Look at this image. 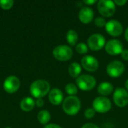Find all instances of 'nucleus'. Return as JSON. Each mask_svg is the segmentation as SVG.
Instances as JSON below:
<instances>
[{
    "label": "nucleus",
    "mask_w": 128,
    "mask_h": 128,
    "mask_svg": "<svg viewBox=\"0 0 128 128\" xmlns=\"http://www.w3.org/2000/svg\"><path fill=\"white\" fill-rule=\"evenodd\" d=\"M50 90L49 82L44 80H38L32 82L30 86V93L36 98H41L47 94Z\"/></svg>",
    "instance_id": "nucleus-1"
},
{
    "label": "nucleus",
    "mask_w": 128,
    "mask_h": 128,
    "mask_svg": "<svg viewBox=\"0 0 128 128\" xmlns=\"http://www.w3.org/2000/svg\"><path fill=\"white\" fill-rule=\"evenodd\" d=\"M62 108L67 115L75 116L80 110L81 102L76 96H68L63 101Z\"/></svg>",
    "instance_id": "nucleus-2"
},
{
    "label": "nucleus",
    "mask_w": 128,
    "mask_h": 128,
    "mask_svg": "<svg viewBox=\"0 0 128 128\" xmlns=\"http://www.w3.org/2000/svg\"><path fill=\"white\" fill-rule=\"evenodd\" d=\"M77 86L82 91H91L96 86V80L94 76L88 74H83L76 78Z\"/></svg>",
    "instance_id": "nucleus-3"
},
{
    "label": "nucleus",
    "mask_w": 128,
    "mask_h": 128,
    "mask_svg": "<svg viewBox=\"0 0 128 128\" xmlns=\"http://www.w3.org/2000/svg\"><path fill=\"white\" fill-rule=\"evenodd\" d=\"M53 56L58 61L66 62L73 56L72 49L67 45H60L56 46L52 51Z\"/></svg>",
    "instance_id": "nucleus-4"
},
{
    "label": "nucleus",
    "mask_w": 128,
    "mask_h": 128,
    "mask_svg": "<svg viewBox=\"0 0 128 128\" xmlns=\"http://www.w3.org/2000/svg\"><path fill=\"white\" fill-rule=\"evenodd\" d=\"M98 10L105 17H110L116 12V4L110 0H100L98 3Z\"/></svg>",
    "instance_id": "nucleus-5"
},
{
    "label": "nucleus",
    "mask_w": 128,
    "mask_h": 128,
    "mask_svg": "<svg viewBox=\"0 0 128 128\" xmlns=\"http://www.w3.org/2000/svg\"><path fill=\"white\" fill-rule=\"evenodd\" d=\"M93 109L95 110V112H100V113H105L109 112L111 110L112 104L110 99H108L106 97H98L96 98L92 104Z\"/></svg>",
    "instance_id": "nucleus-6"
},
{
    "label": "nucleus",
    "mask_w": 128,
    "mask_h": 128,
    "mask_svg": "<svg viewBox=\"0 0 128 128\" xmlns=\"http://www.w3.org/2000/svg\"><path fill=\"white\" fill-rule=\"evenodd\" d=\"M106 45V39L100 34H92L88 39V46L93 51L100 50Z\"/></svg>",
    "instance_id": "nucleus-7"
},
{
    "label": "nucleus",
    "mask_w": 128,
    "mask_h": 128,
    "mask_svg": "<svg viewBox=\"0 0 128 128\" xmlns=\"http://www.w3.org/2000/svg\"><path fill=\"white\" fill-rule=\"evenodd\" d=\"M113 100L118 107H124L128 104V92L123 88H117L113 94Z\"/></svg>",
    "instance_id": "nucleus-8"
},
{
    "label": "nucleus",
    "mask_w": 128,
    "mask_h": 128,
    "mask_svg": "<svg viewBox=\"0 0 128 128\" xmlns=\"http://www.w3.org/2000/svg\"><path fill=\"white\" fill-rule=\"evenodd\" d=\"M124 71V65L120 61H112L108 64L106 67V72L108 75L113 78L120 76Z\"/></svg>",
    "instance_id": "nucleus-9"
},
{
    "label": "nucleus",
    "mask_w": 128,
    "mask_h": 128,
    "mask_svg": "<svg viewBox=\"0 0 128 128\" xmlns=\"http://www.w3.org/2000/svg\"><path fill=\"white\" fill-rule=\"evenodd\" d=\"M105 50L106 52L111 56H117L122 52L123 44L119 40L112 39L106 43Z\"/></svg>",
    "instance_id": "nucleus-10"
},
{
    "label": "nucleus",
    "mask_w": 128,
    "mask_h": 128,
    "mask_svg": "<svg viewBox=\"0 0 128 128\" xmlns=\"http://www.w3.org/2000/svg\"><path fill=\"white\" fill-rule=\"evenodd\" d=\"M105 27L107 33L112 37H118L123 32V26L122 23L116 20L108 21Z\"/></svg>",
    "instance_id": "nucleus-11"
},
{
    "label": "nucleus",
    "mask_w": 128,
    "mask_h": 128,
    "mask_svg": "<svg viewBox=\"0 0 128 128\" xmlns=\"http://www.w3.org/2000/svg\"><path fill=\"white\" fill-rule=\"evenodd\" d=\"M81 64L82 68L89 72H94L98 69L99 63L96 58L92 56H86L82 58Z\"/></svg>",
    "instance_id": "nucleus-12"
},
{
    "label": "nucleus",
    "mask_w": 128,
    "mask_h": 128,
    "mask_svg": "<svg viewBox=\"0 0 128 128\" xmlns=\"http://www.w3.org/2000/svg\"><path fill=\"white\" fill-rule=\"evenodd\" d=\"M3 86L4 89L8 93H14L19 89L20 86V82L16 76H10L4 80Z\"/></svg>",
    "instance_id": "nucleus-13"
},
{
    "label": "nucleus",
    "mask_w": 128,
    "mask_h": 128,
    "mask_svg": "<svg viewBox=\"0 0 128 128\" xmlns=\"http://www.w3.org/2000/svg\"><path fill=\"white\" fill-rule=\"evenodd\" d=\"M94 18V11L89 7H83L79 12V20L84 24L90 23Z\"/></svg>",
    "instance_id": "nucleus-14"
},
{
    "label": "nucleus",
    "mask_w": 128,
    "mask_h": 128,
    "mask_svg": "<svg viewBox=\"0 0 128 128\" xmlns=\"http://www.w3.org/2000/svg\"><path fill=\"white\" fill-rule=\"evenodd\" d=\"M49 100L53 105H59L63 100V93L58 88H53L49 93Z\"/></svg>",
    "instance_id": "nucleus-15"
},
{
    "label": "nucleus",
    "mask_w": 128,
    "mask_h": 128,
    "mask_svg": "<svg viewBox=\"0 0 128 128\" xmlns=\"http://www.w3.org/2000/svg\"><path fill=\"white\" fill-rule=\"evenodd\" d=\"M114 89L113 86L108 82H101L98 87V92L100 94H101L103 97L110 95Z\"/></svg>",
    "instance_id": "nucleus-16"
},
{
    "label": "nucleus",
    "mask_w": 128,
    "mask_h": 128,
    "mask_svg": "<svg viewBox=\"0 0 128 128\" xmlns=\"http://www.w3.org/2000/svg\"><path fill=\"white\" fill-rule=\"evenodd\" d=\"M82 72V68L80 64L77 62H73L70 64L68 68V73L70 76L74 78H77L80 76Z\"/></svg>",
    "instance_id": "nucleus-17"
},
{
    "label": "nucleus",
    "mask_w": 128,
    "mask_h": 128,
    "mask_svg": "<svg viewBox=\"0 0 128 128\" xmlns=\"http://www.w3.org/2000/svg\"><path fill=\"white\" fill-rule=\"evenodd\" d=\"M34 104L35 103L32 98H25L20 103V107L23 111L28 112L34 108Z\"/></svg>",
    "instance_id": "nucleus-18"
},
{
    "label": "nucleus",
    "mask_w": 128,
    "mask_h": 128,
    "mask_svg": "<svg viewBox=\"0 0 128 128\" xmlns=\"http://www.w3.org/2000/svg\"><path fill=\"white\" fill-rule=\"evenodd\" d=\"M66 39H67L68 43L70 46H74L78 40V34L76 33L75 30L70 29L67 32Z\"/></svg>",
    "instance_id": "nucleus-19"
},
{
    "label": "nucleus",
    "mask_w": 128,
    "mask_h": 128,
    "mask_svg": "<svg viewBox=\"0 0 128 128\" xmlns=\"http://www.w3.org/2000/svg\"><path fill=\"white\" fill-rule=\"evenodd\" d=\"M51 118V116L50 112L46 110H41L39 112L38 115V119L39 122L42 124H46Z\"/></svg>",
    "instance_id": "nucleus-20"
},
{
    "label": "nucleus",
    "mask_w": 128,
    "mask_h": 128,
    "mask_svg": "<svg viewBox=\"0 0 128 128\" xmlns=\"http://www.w3.org/2000/svg\"><path fill=\"white\" fill-rule=\"evenodd\" d=\"M65 91L70 96H74L75 94H77L78 88H77V87H76V86L75 84H74V83H68L65 86Z\"/></svg>",
    "instance_id": "nucleus-21"
},
{
    "label": "nucleus",
    "mask_w": 128,
    "mask_h": 128,
    "mask_svg": "<svg viewBox=\"0 0 128 128\" xmlns=\"http://www.w3.org/2000/svg\"><path fill=\"white\" fill-rule=\"evenodd\" d=\"M76 50L79 54H86L88 51V47L84 43H79L76 46Z\"/></svg>",
    "instance_id": "nucleus-22"
},
{
    "label": "nucleus",
    "mask_w": 128,
    "mask_h": 128,
    "mask_svg": "<svg viewBox=\"0 0 128 128\" xmlns=\"http://www.w3.org/2000/svg\"><path fill=\"white\" fill-rule=\"evenodd\" d=\"M14 1L13 0H0V7L3 9L8 10L13 7Z\"/></svg>",
    "instance_id": "nucleus-23"
},
{
    "label": "nucleus",
    "mask_w": 128,
    "mask_h": 128,
    "mask_svg": "<svg viewBox=\"0 0 128 128\" xmlns=\"http://www.w3.org/2000/svg\"><path fill=\"white\" fill-rule=\"evenodd\" d=\"M94 24L98 27H104V26H106V20L104 17L98 16V17L95 18V20H94Z\"/></svg>",
    "instance_id": "nucleus-24"
},
{
    "label": "nucleus",
    "mask_w": 128,
    "mask_h": 128,
    "mask_svg": "<svg viewBox=\"0 0 128 128\" xmlns=\"http://www.w3.org/2000/svg\"><path fill=\"white\" fill-rule=\"evenodd\" d=\"M95 110L93 109V108H88V109H87L86 111H85V112H84V116L86 118H88V119H90V118H92L94 116V115H95Z\"/></svg>",
    "instance_id": "nucleus-25"
},
{
    "label": "nucleus",
    "mask_w": 128,
    "mask_h": 128,
    "mask_svg": "<svg viewBox=\"0 0 128 128\" xmlns=\"http://www.w3.org/2000/svg\"><path fill=\"white\" fill-rule=\"evenodd\" d=\"M121 55H122V58L124 61H128V50H124L121 53Z\"/></svg>",
    "instance_id": "nucleus-26"
},
{
    "label": "nucleus",
    "mask_w": 128,
    "mask_h": 128,
    "mask_svg": "<svg viewBox=\"0 0 128 128\" xmlns=\"http://www.w3.org/2000/svg\"><path fill=\"white\" fill-rule=\"evenodd\" d=\"M82 128H99L98 126H97L96 124H92V123H87V124H85Z\"/></svg>",
    "instance_id": "nucleus-27"
},
{
    "label": "nucleus",
    "mask_w": 128,
    "mask_h": 128,
    "mask_svg": "<svg viewBox=\"0 0 128 128\" xmlns=\"http://www.w3.org/2000/svg\"><path fill=\"white\" fill-rule=\"evenodd\" d=\"M114 3H115V4H116L118 6H123L127 3V1L126 0H116V1H114Z\"/></svg>",
    "instance_id": "nucleus-28"
},
{
    "label": "nucleus",
    "mask_w": 128,
    "mask_h": 128,
    "mask_svg": "<svg viewBox=\"0 0 128 128\" xmlns=\"http://www.w3.org/2000/svg\"><path fill=\"white\" fill-rule=\"evenodd\" d=\"M35 104H36V105H37L38 107H41V106H44V101L41 98H38V99L36 100Z\"/></svg>",
    "instance_id": "nucleus-29"
},
{
    "label": "nucleus",
    "mask_w": 128,
    "mask_h": 128,
    "mask_svg": "<svg viewBox=\"0 0 128 128\" xmlns=\"http://www.w3.org/2000/svg\"><path fill=\"white\" fill-rule=\"evenodd\" d=\"M44 128H62L58 124H47L46 126H45Z\"/></svg>",
    "instance_id": "nucleus-30"
},
{
    "label": "nucleus",
    "mask_w": 128,
    "mask_h": 128,
    "mask_svg": "<svg viewBox=\"0 0 128 128\" xmlns=\"http://www.w3.org/2000/svg\"><path fill=\"white\" fill-rule=\"evenodd\" d=\"M97 1L96 0H91V1H88V0H85L84 1V3L88 4V5H91V4H93L94 3H96Z\"/></svg>",
    "instance_id": "nucleus-31"
},
{
    "label": "nucleus",
    "mask_w": 128,
    "mask_h": 128,
    "mask_svg": "<svg viewBox=\"0 0 128 128\" xmlns=\"http://www.w3.org/2000/svg\"><path fill=\"white\" fill-rule=\"evenodd\" d=\"M124 36H125V38H126L127 41L128 42V27L127 28L126 31H125V34H124Z\"/></svg>",
    "instance_id": "nucleus-32"
},
{
    "label": "nucleus",
    "mask_w": 128,
    "mask_h": 128,
    "mask_svg": "<svg viewBox=\"0 0 128 128\" xmlns=\"http://www.w3.org/2000/svg\"><path fill=\"white\" fill-rule=\"evenodd\" d=\"M125 87H126V89L128 91V80L126 81V82H125Z\"/></svg>",
    "instance_id": "nucleus-33"
},
{
    "label": "nucleus",
    "mask_w": 128,
    "mask_h": 128,
    "mask_svg": "<svg viewBox=\"0 0 128 128\" xmlns=\"http://www.w3.org/2000/svg\"></svg>",
    "instance_id": "nucleus-34"
}]
</instances>
